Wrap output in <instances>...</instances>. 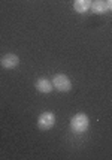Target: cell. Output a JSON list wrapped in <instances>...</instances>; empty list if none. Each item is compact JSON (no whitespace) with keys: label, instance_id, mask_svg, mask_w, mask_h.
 Returning a JSON list of instances; mask_svg holds the SVG:
<instances>
[{"label":"cell","instance_id":"4","mask_svg":"<svg viewBox=\"0 0 112 160\" xmlns=\"http://www.w3.org/2000/svg\"><path fill=\"white\" fill-rule=\"evenodd\" d=\"M0 64L5 69H15L20 64V57L17 56V54H12V52L5 54V56L0 58Z\"/></svg>","mask_w":112,"mask_h":160},{"label":"cell","instance_id":"8","mask_svg":"<svg viewBox=\"0 0 112 160\" xmlns=\"http://www.w3.org/2000/svg\"><path fill=\"white\" fill-rule=\"evenodd\" d=\"M106 3H108V6H109V11H112V0H106Z\"/></svg>","mask_w":112,"mask_h":160},{"label":"cell","instance_id":"7","mask_svg":"<svg viewBox=\"0 0 112 160\" xmlns=\"http://www.w3.org/2000/svg\"><path fill=\"white\" fill-rule=\"evenodd\" d=\"M91 3H93V0H75L73 2V9L79 14H85L87 11L91 9Z\"/></svg>","mask_w":112,"mask_h":160},{"label":"cell","instance_id":"2","mask_svg":"<svg viewBox=\"0 0 112 160\" xmlns=\"http://www.w3.org/2000/svg\"><path fill=\"white\" fill-rule=\"evenodd\" d=\"M56 124V114L51 111H45L37 118V127L41 130H51Z\"/></svg>","mask_w":112,"mask_h":160},{"label":"cell","instance_id":"3","mask_svg":"<svg viewBox=\"0 0 112 160\" xmlns=\"http://www.w3.org/2000/svg\"><path fill=\"white\" fill-rule=\"evenodd\" d=\"M52 84H54V88H57V91H61V93L70 91V88H72L70 79L63 73H58L52 78Z\"/></svg>","mask_w":112,"mask_h":160},{"label":"cell","instance_id":"5","mask_svg":"<svg viewBox=\"0 0 112 160\" xmlns=\"http://www.w3.org/2000/svg\"><path fill=\"white\" fill-rule=\"evenodd\" d=\"M36 90L39 91V93H51L52 91V88H54V84H52V81H49V79H46V78H39L37 81H36L35 84Z\"/></svg>","mask_w":112,"mask_h":160},{"label":"cell","instance_id":"6","mask_svg":"<svg viewBox=\"0 0 112 160\" xmlns=\"http://www.w3.org/2000/svg\"><path fill=\"white\" fill-rule=\"evenodd\" d=\"M91 11H93L94 14L102 15V14L109 12V6H108V3H106L105 0H94V2L91 3Z\"/></svg>","mask_w":112,"mask_h":160},{"label":"cell","instance_id":"1","mask_svg":"<svg viewBox=\"0 0 112 160\" xmlns=\"http://www.w3.org/2000/svg\"><path fill=\"white\" fill-rule=\"evenodd\" d=\"M88 126H90V120L84 112H78L70 118V130L76 135L87 132Z\"/></svg>","mask_w":112,"mask_h":160}]
</instances>
